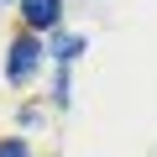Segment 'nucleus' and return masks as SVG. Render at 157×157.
I'll return each mask as SVG.
<instances>
[{
    "mask_svg": "<svg viewBox=\"0 0 157 157\" xmlns=\"http://www.w3.org/2000/svg\"><path fill=\"white\" fill-rule=\"evenodd\" d=\"M78 47H84V42H78V37H58V42H52V52H58V58H63V63H68V58H73V52H78Z\"/></svg>",
    "mask_w": 157,
    "mask_h": 157,
    "instance_id": "obj_3",
    "label": "nucleus"
},
{
    "mask_svg": "<svg viewBox=\"0 0 157 157\" xmlns=\"http://www.w3.org/2000/svg\"><path fill=\"white\" fill-rule=\"evenodd\" d=\"M0 157H26V141H6V147H0Z\"/></svg>",
    "mask_w": 157,
    "mask_h": 157,
    "instance_id": "obj_4",
    "label": "nucleus"
},
{
    "mask_svg": "<svg viewBox=\"0 0 157 157\" xmlns=\"http://www.w3.org/2000/svg\"><path fill=\"white\" fill-rule=\"evenodd\" d=\"M32 68H37V42H32V37H21V42L11 47V78L21 84V78H26Z\"/></svg>",
    "mask_w": 157,
    "mask_h": 157,
    "instance_id": "obj_1",
    "label": "nucleus"
},
{
    "mask_svg": "<svg viewBox=\"0 0 157 157\" xmlns=\"http://www.w3.org/2000/svg\"><path fill=\"white\" fill-rule=\"evenodd\" d=\"M32 26H58V0H21Z\"/></svg>",
    "mask_w": 157,
    "mask_h": 157,
    "instance_id": "obj_2",
    "label": "nucleus"
}]
</instances>
